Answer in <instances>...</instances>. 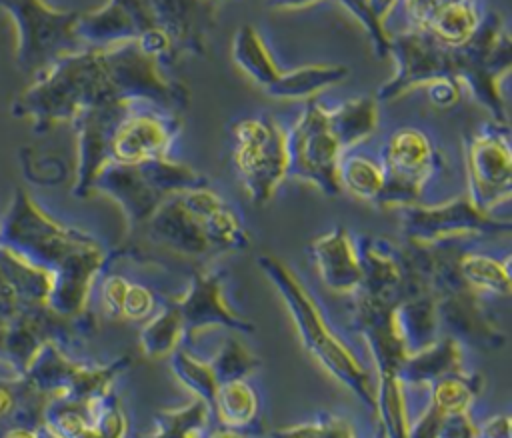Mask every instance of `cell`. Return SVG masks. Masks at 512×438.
<instances>
[{"mask_svg":"<svg viewBox=\"0 0 512 438\" xmlns=\"http://www.w3.org/2000/svg\"><path fill=\"white\" fill-rule=\"evenodd\" d=\"M0 244L52 274L48 308L64 318L86 314L92 286L108 252L90 234L56 222L24 188L0 218Z\"/></svg>","mask_w":512,"mask_h":438,"instance_id":"6da1fadb","label":"cell"},{"mask_svg":"<svg viewBox=\"0 0 512 438\" xmlns=\"http://www.w3.org/2000/svg\"><path fill=\"white\" fill-rule=\"evenodd\" d=\"M136 66L128 44L84 46L60 56L16 98L12 114L44 132L90 106L134 100Z\"/></svg>","mask_w":512,"mask_h":438,"instance_id":"7a4b0ae2","label":"cell"},{"mask_svg":"<svg viewBox=\"0 0 512 438\" xmlns=\"http://www.w3.org/2000/svg\"><path fill=\"white\" fill-rule=\"evenodd\" d=\"M158 248L206 260L248 246V232L228 202L208 184L168 196L140 226Z\"/></svg>","mask_w":512,"mask_h":438,"instance_id":"3957f363","label":"cell"},{"mask_svg":"<svg viewBox=\"0 0 512 438\" xmlns=\"http://www.w3.org/2000/svg\"><path fill=\"white\" fill-rule=\"evenodd\" d=\"M260 270L280 292L294 328L310 352V356L344 388H348L364 408L374 416L376 412V380L368 368L354 356V352L342 342L340 336L328 324L318 302L308 288L296 278V274L276 256L260 254L256 258Z\"/></svg>","mask_w":512,"mask_h":438,"instance_id":"277c9868","label":"cell"},{"mask_svg":"<svg viewBox=\"0 0 512 438\" xmlns=\"http://www.w3.org/2000/svg\"><path fill=\"white\" fill-rule=\"evenodd\" d=\"M210 180L168 156L136 164L110 162L92 180L90 194L110 196L124 212L128 228H140L172 194L208 186Z\"/></svg>","mask_w":512,"mask_h":438,"instance_id":"5b68a950","label":"cell"},{"mask_svg":"<svg viewBox=\"0 0 512 438\" xmlns=\"http://www.w3.org/2000/svg\"><path fill=\"white\" fill-rule=\"evenodd\" d=\"M16 30V64L38 74L54 60L84 48L76 36L78 12L52 8L46 0H0Z\"/></svg>","mask_w":512,"mask_h":438,"instance_id":"8992f818","label":"cell"},{"mask_svg":"<svg viewBox=\"0 0 512 438\" xmlns=\"http://www.w3.org/2000/svg\"><path fill=\"white\" fill-rule=\"evenodd\" d=\"M130 366L128 356L108 364H88L70 358L62 344L46 342L24 370V386L44 402L56 398L88 400L112 388L114 380Z\"/></svg>","mask_w":512,"mask_h":438,"instance_id":"52a82bcc","label":"cell"},{"mask_svg":"<svg viewBox=\"0 0 512 438\" xmlns=\"http://www.w3.org/2000/svg\"><path fill=\"white\" fill-rule=\"evenodd\" d=\"M234 164L254 204L268 202L288 178L286 132L266 116L240 120L234 130Z\"/></svg>","mask_w":512,"mask_h":438,"instance_id":"ba28073f","label":"cell"},{"mask_svg":"<svg viewBox=\"0 0 512 438\" xmlns=\"http://www.w3.org/2000/svg\"><path fill=\"white\" fill-rule=\"evenodd\" d=\"M380 166L382 188L374 204L378 208H404L420 204L424 188L438 168V156L422 130L406 126L386 140Z\"/></svg>","mask_w":512,"mask_h":438,"instance_id":"9c48e42d","label":"cell"},{"mask_svg":"<svg viewBox=\"0 0 512 438\" xmlns=\"http://www.w3.org/2000/svg\"><path fill=\"white\" fill-rule=\"evenodd\" d=\"M288 176L308 182L326 196H338V162L344 154L330 124V112L310 102L296 124L286 132Z\"/></svg>","mask_w":512,"mask_h":438,"instance_id":"30bf717a","label":"cell"},{"mask_svg":"<svg viewBox=\"0 0 512 438\" xmlns=\"http://www.w3.org/2000/svg\"><path fill=\"white\" fill-rule=\"evenodd\" d=\"M464 168L468 182L466 196L478 210L492 214L510 200L512 150L504 124H486L466 140Z\"/></svg>","mask_w":512,"mask_h":438,"instance_id":"8fae6325","label":"cell"},{"mask_svg":"<svg viewBox=\"0 0 512 438\" xmlns=\"http://www.w3.org/2000/svg\"><path fill=\"white\" fill-rule=\"evenodd\" d=\"M406 242L430 246L470 234H508L512 224L478 210L468 196H458L436 206L412 204L400 208Z\"/></svg>","mask_w":512,"mask_h":438,"instance_id":"7c38bea8","label":"cell"},{"mask_svg":"<svg viewBox=\"0 0 512 438\" xmlns=\"http://www.w3.org/2000/svg\"><path fill=\"white\" fill-rule=\"evenodd\" d=\"M178 130V112L134 100L126 106L110 134L108 164H136L142 160L168 156Z\"/></svg>","mask_w":512,"mask_h":438,"instance_id":"4fadbf2b","label":"cell"},{"mask_svg":"<svg viewBox=\"0 0 512 438\" xmlns=\"http://www.w3.org/2000/svg\"><path fill=\"white\" fill-rule=\"evenodd\" d=\"M174 302L182 316L184 340H192L210 326H222L240 334L254 332V324L234 312L224 298V270H194L188 290L176 296Z\"/></svg>","mask_w":512,"mask_h":438,"instance_id":"5bb4252c","label":"cell"},{"mask_svg":"<svg viewBox=\"0 0 512 438\" xmlns=\"http://www.w3.org/2000/svg\"><path fill=\"white\" fill-rule=\"evenodd\" d=\"M52 274L0 244V320L48 306Z\"/></svg>","mask_w":512,"mask_h":438,"instance_id":"9a60e30c","label":"cell"},{"mask_svg":"<svg viewBox=\"0 0 512 438\" xmlns=\"http://www.w3.org/2000/svg\"><path fill=\"white\" fill-rule=\"evenodd\" d=\"M354 244L362 268V282L354 294L386 300L402 298L406 286L402 248L384 238L366 234L358 236Z\"/></svg>","mask_w":512,"mask_h":438,"instance_id":"2e32d148","label":"cell"},{"mask_svg":"<svg viewBox=\"0 0 512 438\" xmlns=\"http://www.w3.org/2000/svg\"><path fill=\"white\" fill-rule=\"evenodd\" d=\"M482 376L462 370L450 372L428 384V402L416 420H410L408 436L436 438L438 424L444 416L470 412V406L482 392Z\"/></svg>","mask_w":512,"mask_h":438,"instance_id":"e0dca14e","label":"cell"},{"mask_svg":"<svg viewBox=\"0 0 512 438\" xmlns=\"http://www.w3.org/2000/svg\"><path fill=\"white\" fill-rule=\"evenodd\" d=\"M320 280L334 292L354 294L362 282V268L354 238L338 226L318 236L308 246Z\"/></svg>","mask_w":512,"mask_h":438,"instance_id":"ac0fdd59","label":"cell"},{"mask_svg":"<svg viewBox=\"0 0 512 438\" xmlns=\"http://www.w3.org/2000/svg\"><path fill=\"white\" fill-rule=\"evenodd\" d=\"M392 326L408 354H414L438 338L440 318L430 290H414L392 306Z\"/></svg>","mask_w":512,"mask_h":438,"instance_id":"d6986e66","label":"cell"},{"mask_svg":"<svg viewBox=\"0 0 512 438\" xmlns=\"http://www.w3.org/2000/svg\"><path fill=\"white\" fill-rule=\"evenodd\" d=\"M462 342L452 334L438 336L426 348L408 354L400 366L398 378L404 384L428 386L430 382L464 368Z\"/></svg>","mask_w":512,"mask_h":438,"instance_id":"ffe728a7","label":"cell"},{"mask_svg":"<svg viewBox=\"0 0 512 438\" xmlns=\"http://www.w3.org/2000/svg\"><path fill=\"white\" fill-rule=\"evenodd\" d=\"M210 414L222 426L224 434H244L258 422V394L246 378L222 382L212 398Z\"/></svg>","mask_w":512,"mask_h":438,"instance_id":"44dd1931","label":"cell"},{"mask_svg":"<svg viewBox=\"0 0 512 438\" xmlns=\"http://www.w3.org/2000/svg\"><path fill=\"white\" fill-rule=\"evenodd\" d=\"M480 26L476 0H442L416 30L430 34L444 46H462Z\"/></svg>","mask_w":512,"mask_h":438,"instance_id":"7402d4cb","label":"cell"},{"mask_svg":"<svg viewBox=\"0 0 512 438\" xmlns=\"http://www.w3.org/2000/svg\"><path fill=\"white\" fill-rule=\"evenodd\" d=\"M456 268L464 282L478 294H492L506 298L510 294V262L484 252L464 250L456 254Z\"/></svg>","mask_w":512,"mask_h":438,"instance_id":"603a6c76","label":"cell"},{"mask_svg":"<svg viewBox=\"0 0 512 438\" xmlns=\"http://www.w3.org/2000/svg\"><path fill=\"white\" fill-rule=\"evenodd\" d=\"M184 340V324L178 306L172 300H164L146 318L140 330V350L148 358L170 356Z\"/></svg>","mask_w":512,"mask_h":438,"instance_id":"cb8c5ba5","label":"cell"},{"mask_svg":"<svg viewBox=\"0 0 512 438\" xmlns=\"http://www.w3.org/2000/svg\"><path fill=\"white\" fill-rule=\"evenodd\" d=\"M344 66H306L290 72L278 70L266 92L274 98H308L346 78Z\"/></svg>","mask_w":512,"mask_h":438,"instance_id":"d4e9b609","label":"cell"},{"mask_svg":"<svg viewBox=\"0 0 512 438\" xmlns=\"http://www.w3.org/2000/svg\"><path fill=\"white\" fill-rule=\"evenodd\" d=\"M328 112H330V124L344 152L360 144L368 136H372V132L378 126V106L372 98H366V96L348 100L336 110H328Z\"/></svg>","mask_w":512,"mask_h":438,"instance_id":"484cf974","label":"cell"},{"mask_svg":"<svg viewBox=\"0 0 512 438\" xmlns=\"http://www.w3.org/2000/svg\"><path fill=\"white\" fill-rule=\"evenodd\" d=\"M42 430L48 436H92V420H90V398L74 400V398H56L46 400L42 408Z\"/></svg>","mask_w":512,"mask_h":438,"instance_id":"4316f807","label":"cell"},{"mask_svg":"<svg viewBox=\"0 0 512 438\" xmlns=\"http://www.w3.org/2000/svg\"><path fill=\"white\" fill-rule=\"evenodd\" d=\"M338 184L354 198L374 204L382 188V166L372 158L344 152L338 162Z\"/></svg>","mask_w":512,"mask_h":438,"instance_id":"83f0119b","label":"cell"},{"mask_svg":"<svg viewBox=\"0 0 512 438\" xmlns=\"http://www.w3.org/2000/svg\"><path fill=\"white\" fill-rule=\"evenodd\" d=\"M210 406L196 398L182 408H166L154 414V434L158 436H200L210 422Z\"/></svg>","mask_w":512,"mask_h":438,"instance_id":"f1b7e54d","label":"cell"},{"mask_svg":"<svg viewBox=\"0 0 512 438\" xmlns=\"http://www.w3.org/2000/svg\"><path fill=\"white\" fill-rule=\"evenodd\" d=\"M168 358H170V370L176 376V380L184 388H188L196 398H202L210 406L218 388V380L214 376L210 362L192 356L180 346Z\"/></svg>","mask_w":512,"mask_h":438,"instance_id":"f546056e","label":"cell"},{"mask_svg":"<svg viewBox=\"0 0 512 438\" xmlns=\"http://www.w3.org/2000/svg\"><path fill=\"white\" fill-rule=\"evenodd\" d=\"M218 384L228 380H240L248 378L256 368L260 366V360L256 354H252L242 342L236 338H228L222 342L218 352L208 360Z\"/></svg>","mask_w":512,"mask_h":438,"instance_id":"4dcf8cb0","label":"cell"},{"mask_svg":"<svg viewBox=\"0 0 512 438\" xmlns=\"http://www.w3.org/2000/svg\"><path fill=\"white\" fill-rule=\"evenodd\" d=\"M90 420H92V436H124L128 432V416L112 392V388L104 394L90 398Z\"/></svg>","mask_w":512,"mask_h":438,"instance_id":"1f68e13d","label":"cell"},{"mask_svg":"<svg viewBox=\"0 0 512 438\" xmlns=\"http://www.w3.org/2000/svg\"><path fill=\"white\" fill-rule=\"evenodd\" d=\"M274 434L280 436H354V426L346 418L334 416V414H322L316 420L298 422L288 428L274 430Z\"/></svg>","mask_w":512,"mask_h":438,"instance_id":"d6a6232c","label":"cell"},{"mask_svg":"<svg viewBox=\"0 0 512 438\" xmlns=\"http://www.w3.org/2000/svg\"><path fill=\"white\" fill-rule=\"evenodd\" d=\"M158 304L160 302L152 288L130 280L122 304V320H146L158 308Z\"/></svg>","mask_w":512,"mask_h":438,"instance_id":"836d02e7","label":"cell"},{"mask_svg":"<svg viewBox=\"0 0 512 438\" xmlns=\"http://www.w3.org/2000/svg\"><path fill=\"white\" fill-rule=\"evenodd\" d=\"M130 280L120 274H110L100 284V306L112 320H122V304Z\"/></svg>","mask_w":512,"mask_h":438,"instance_id":"e575fe53","label":"cell"},{"mask_svg":"<svg viewBox=\"0 0 512 438\" xmlns=\"http://www.w3.org/2000/svg\"><path fill=\"white\" fill-rule=\"evenodd\" d=\"M470 436H478V424L470 418V412L444 416L436 430V438H470Z\"/></svg>","mask_w":512,"mask_h":438,"instance_id":"d590c367","label":"cell"},{"mask_svg":"<svg viewBox=\"0 0 512 438\" xmlns=\"http://www.w3.org/2000/svg\"><path fill=\"white\" fill-rule=\"evenodd\" d=\"M430 102L438 108H450L460 100V82L454 78H434L426 84Z\"/></svg>","mask_w":512,"mask_h":438,"instance_id":"8d00e7d4","label":"cell"},{"mask_svg":"<svg viewBox=\"0 0 512 438\" xmlns=\"http://www.w3.org/2000/svg\"><path fill=\"white\" fill-rule=\"evenodd\" d=\"M478 436L486 438H510L512 436V420L508 414H498L484 420L478 426Z\"/></svg>","mask_w":512,"mask_h":438,"instance_id":"74e56055","label":"cell"},{"mask_svg":"<svg viewBox=\"0 0 512 438\" xmlns=\"http://www.w3.org/2000/svg\"><path fill=\"white\" fill-rule=\"evenodd\" d=\"M442 0H402L406 16L410 18V22L414 24V28H420L424 24V20L428 18V14L440 4Z\"/></svg>","mask_w":512,"mask_h":438,"instance_id":"f35d334b","label":"cell"},{"mask_svg":"<svg viewBox=\"0 0 512 438\" xmlns=\"http://www.w3.org/2000/svg\"><path fill=\"white\" fill-rule=\"evenodd\" d=\"M20 400V382L18 384H6L0 382V424H4L12 412L16 410Z\"/></svg>","mask_w":512,"mask_h":438,"instance_id":"ab89813d","label":"cell"},{"mask_svg":"<svg viewBox=\"0 0 512 438\" xmlns=\"http://www.w3.org/2000/svg\"><path fill=\"white\" fill-rule=\"evenodd\" d=\"M368 6L370 16L374 18L376 24H384V20L388 18V14L392 12V8L398 4V0H364Z\"/></svg>","mask_w":512,"mask_h":438,"instance_id":"60d3db41","label":"cell"},{"mask_svg":"<svg viewBox=\"0 0 512 438\" xmlns=\"http://www.w3.org/2000/svg\"><path fill=\"white\" fill-rule=\"evenodd\" d=\"M316 2H320V0H268V6H270V8H284V10H288V8L312 6V4H316Z\"/></svg>","mask_w":512,"mask_h":438,"instance_id":"b9f144b4","label":"cell"},{"mask_svg":"<svg viewBox=\"0 0 512 438\" xmlns=\"http://www.w3.org/2000/svg\"><path fill=\"white\" fill-rule=\"evenodd\" d=\"M4 334H6V322L0 320V352H2V344H4Z\"/></svg>","mask_w":512,"mask_h":438,"instance_id":"7bdbcfd3","label":"cell"}]
</instances>
